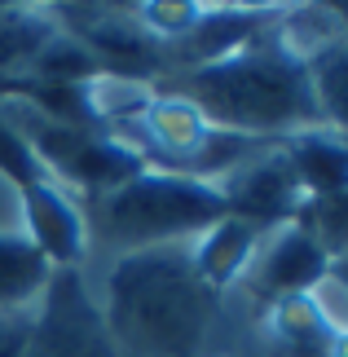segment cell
<instances>
[{"instance_id":"cell-1","label":"cell","mask_w":348,"mask_h":357,"mask_svg":"<svg viewBox=\"0 0 348 357\" xmlns=\"http://www.w3.org/2000/svg\"><path fill=\"white\" fill-rule=\"evenodd\" d=\"M190 243L106 260L93 296L119 357H216L212 340L229 300L199 278Z\"/></svg>"},{"instance_id":"cell-2","label":"cell","mask_w":348,"mask_h":357,"mask_svg":"<svg viewBox=\"0 0 348 357\" xmlns=\"http://www.w3.org/2000/svg\"><path fill=\"white\" fill-rule=\"evenodd\" d=\"M155 89L186 98L212 128L247 137V142L282 146L300 132L322 128L309 66L278 40V18L225 58L163 75Z\"/></svg>"},{"instance_id":"cell-3","label":"cell","mask_w":348,"mask_h":357,"mask_svg":"<svg viewBox=\"0 0 348 357\" xmlns=\"http://www.w3.org/2000/svg\"><path fill=\"white\" fill-rule=\"evenodd\" d=\"M84 216H89V265H93V256L110 260L123 252L190 243L216 221H225L229 203L212 181L142 168L110 195L84 199Z\"/></svg>"},{"instance_id":"cell-4","label":"cell","mask_w":348,"mask_h":357,"mask_svg":"<svg viewBox=\"0 0 348 357\" xmlns=\"http://www.w3.org/2000/svg\"><path fill=\"white\" fill-rule=\"evenodd\" d=\"M22 357H119L89 269H53L49 287L36 300V322Z\"/></svg>"},{"instance_id":"cell-5","label":"cell","mask_w":348,"mask_h":357,"mask_svg":"<svg viewBox=\"0 0 348 357\" xmlns=\"http://www.w3.org/2000/svg\"><path fill=\"white\" fill-rule=\"evenodd\" d=\"M331 273V256L322 252V243L313 238V229L304 225V216L282 221L273 229H264V238L256 247V260L247 269V278L239 291L256 305H273L287 296H309L326 282Z\"/></svg>"},{"instance_id":"cell-6","label":"cell","mask_w":348,"mask_h":357,"mask_svg":"<svg viewBox=\"0 0 348 357\" xmlns=\"http://www.w3.org/2000/svg\"><path fill=\"white\" fill-rule=\"evenodd\" d=\"M229 203V216H243V221H256L264 229L296 221L304 212V195L296 168H291L282 146H260L256 155H247L239 168H229L220 181H212Z\"/></svg>"},{"instance_id":"cell-7","label":"cell","mask_w":348,"mask_h":357,"mask_svg":"<svg viewBox=\"0 0 348 357\" xmlns=\"http://www.w3.org/2000/svg\"><path fill=\"white\" fill-rule=\"evenodd\" d=\"M18 229L53 269H89V216L84 199L53 176L18 190Z\"/></svg>"},{"instance_id":"cell-8","label":"cell","mask_w":348,"mask_h":357,"mask_svg":"<svg viewBox=\"0 0 348 357\" xmlns=\"http://www.w3.org/2000/svg\"><path fill=\"white\" fill-rule=\"evenodd\" d=\"M260 238H264V225L243 221V216H225V221H216L212 229H203V234L190 243V256H194L199 278L212 287L216 296L229 300L243 287L247 269H252Z\"/></svg>"},{"instance_id":"cell-9","label":"cell","mask_w":348,"mask_h":357,"mask_svg":"<svg viewBox=\"0 0 348 357\" xmlns=\"http://www.w3.org/2000/svg\"><path fill=\"white\" fill-rule=\"evenodd\" d=\"M282 150H287V159L309 199L348 190V142L344 137L317 128V132H300L291 142H282Z\"/></svg>"},{"instance_id":"cell-10","label":"cell","mask_w":348,"mask_h":357,"mask_svg":"<svg viewBox=\"0 0 348 357\" xmlns=\"http://www.w3.org/2000/svg\"><path fill=\"white\" fill-rule=\"evenodd\" d=\"M53 36L49 5H0V79H22Z\"/></svg>"},{"instance_id":"cell-11","label":"cell","mask_w":348,"mask_h":357,"mask_svg":"<svg viewBox=\"0 0 348 357\" xmlns=\"http://www.w3.org/2000/svg\"><path fill=\"white\" fill-rule=\"evenodd\" d=\"M304 66H309V84H313V102H317L322 128L348 142V36L309 53Z\"/></svg>"},{"instance_id":"cell-12","label":"cell","mask_w":348,"mask_h":357,"mask_svg":"<svg viewBox=\"0 0 348 357\" xmlns=\"http://www.w3.org/2000/svg\"><path fill=\"white\" fill-rule=\"evenodd\" d=\"M53 265L31 247L22 229H0V305H36Z\"/></svg>"},{"instance_id":"cell-13","label":"cell","mask_w":348,"mask_h":357,"mask_svg":"<svg viewBox=\"0 0 348 357\" xmlns=\"http://www.w3.org/2000/svg\"><path fill=\"white\" fill-rule=\"evenodd\" d=\"M300 216H304V225L313 229V238L322 243V252L331 260H348V190L309 199Z\"/></svg>"},{"instance_id":"cell-14","label":"cell","mask_w":348,"mask_h":357,"mask_svg":"<svg viewBox=\"0 0 348 357\" xmlns=\"http://www.w3.org/2000/svg\"><path fill=\"white\" fill-rule=\"evenodd\" d=\"M40 176H49L45 163H40L36 150L22 142V132L13 128L5 115H0V181L13 185V190H22V185L40 181Z\"/></svg>"},{"instance_id":"cell-15","label":"cell","mask_w":348,"mask_h":357,"mask_svg":"<svg viewBox=\"0 0 348 357\" xmlns=\"http://www.w3.org/2000/svg\"><path fill=\"white\" fill-rule=\"evenodd\" d=\"M36 305H0V357H22L31 340Z\"/></svg>"},{"instance_id":"cell-16","label":"cell","mask_w":348,"mask_h":357,"mask_svg":"<svg viewBox=\"0 0 348 357\" xmlns=\"http://www.w3.org/2000/svg\"><path fill=\"white\" fill-rule=\"evenodd\" d=\"M331 287H340V291L348 296V260H331V273H326Z\"/></svg>"},{"instance_id":"cell-17","label":"cell","mask_w":348,"mask_h":357,"mask_svg":"<svg viewBox=\"0 0 348 357\" xmlns=\"http://www.w3.org/2000/svg\"><path fill=\"white\" fill-rule=\"evenodd\" d=\"M331 9H335V18H340V31L348 36V5H331Z\"/></svg>"}]
</instances>
